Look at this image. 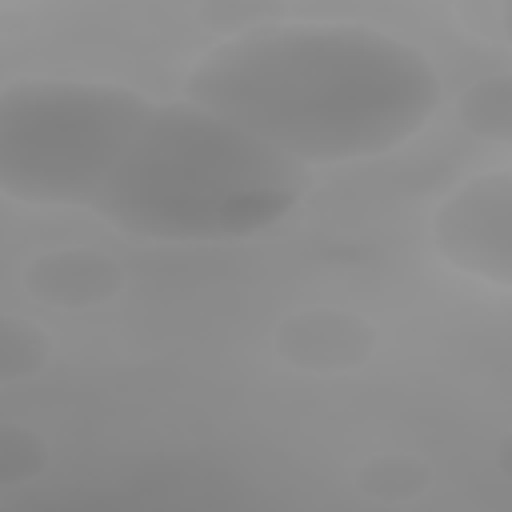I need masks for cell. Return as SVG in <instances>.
Segmentation results:
<instances>
[{"instance_id": "cell-1", "label": "cell", "mask_w": 512, "mask_h": 512, "mask_svg": "<svg viewBox=\"0 0 512 512\" xmlns=\"http://www.w3.org/2000/svg\"><path fill=\"white\" fill-rule=\"evenodd\" d=\"M184 100L304 168L396 152L444 104L436 64L368 24H256L208 48Z\"/></svg>"}, {"instance_id": "cell-2", "label": "cell", "mask_w": 512, "mask_h": 512, "mask_svg": "<svg viewBox=\"0 0 512 512\" xmlns=\"http://www.w3.org/2000/svg\"><path fill=\"white\" fill-rule=\"evenodd\" d=\"M312 168L240 132L192 100H164L144 120L96 216L164 244H228L288 220Z\"/></svg>"}, {"instance_id": "cell-3", "label": "cell", "mask_w": 512, "mask_h": 512, "mask_svg": "<svg viewBox=\"0 0 512 512\" xmlns=\"http://www.w3.org/2000/svg\"><path fill=\"white\" fill-rule=\"evenodd\" d=\"M156 100L112 80L24 76L0 92V192L96 212Z\"/></svg>"}, {"instance_id": "cell-4", "label": "cell", "mask_w": 512, "mask_h": 512, "mask_svg": "<svg viewBox=\"0 0 512 512\" xmlns=\"http://www.w3.org/2000/svg\"><path fill=\"white\" fill-rule=\"evenodd\" d=\"M432 248L460 276L512 292V168L452 188L432 212Z\"/></svg>"}, {"instance_id": "cell-5", "label": "cell", "mask_w": 512, "mask_h": 512, "mask_svg": "<svg viewBox=\"0 0 512 512\" xmlns=\"http://www.w3.org/2000/svg\"><path fill=\"white\" fill-rule=\"evenodd\" d=\"M376 344H380V332L368 316L332 308V304L288 312L272 332V348H276L280 364L308 372V376L356 372L372 360Z\"/></svg>"}, {"instance_id": "cell-6", "label": "cell", "mask_w": 512, "mask_h": 512, "mask_svg": "<svg viewBox=\"0 0 512 512\" xmlns=\"http://www.w3.org/2000/svg\"><path fill=\"white\" fill-rule=\"evenodd\" d=\"M128 288V272L100 248H48L28 260L24 292L56 312H92Z\"/></svg>"}, {"instance_id": "cell-7", "label": "cell", "mask_w": 512, "mask_h": 512, "mask_svg": "<svg viewBox=\"0 0 512 512\" xmlns=\"http://www.w3.org/2000/svg\"><path fill=\"white\" fill-rule=\"evenodd\" d=\"M352 488L372 504H412L432 488V464L420 452L384 448L352 468Z\"/></svg>"}, {"instance_id": "cell-8", "label": "cell", "mask_w": 512, "mask_h": 512, "mask_svg": "<svg viewBox=\"0 0 512 512\" xmlns=\"http://www.w3.org/2000/svg\"><path fill=\"white\" fill-rule=\"evenodd\" d=\"M456 120L488 144L512 148V72L480 76L456 96Z\"/></svg>"}, {"instance_id": "cell-9", "label": "cell", "mask_w": 512, "mask_h": 512, "mask_svg": "<svg viewBox=\"0 0 512 512\" xmlns=\"http://www.w3.org/2000/svg\"><path fill=\"white\" fill-rule=\"evenodd\" d=\"M52 364V336L20 316V312H4L0 316V384H20L40 376Z\"/></svg>"}, {"instance_id": "cell-10", "label": "cell", "mask_w": 512, "mask_h": 512, "mask_svg": "<svg viewBox=\"0 0 512 512\" xmlns=\"http://www.w3.org/2000/svg\"><path fill=\"white\" fill-rule=\"evenodd\" d=\"M48 460H52V448L36 428L20 420L0 424V488H20L40 480L48 472Z\"/></svg>"}, {"instance_id": "cell-11", "label": "cell", "mask_w": 512, "mask_h": 512, "mask_svg": "<svg viewBox=\"0 0 512 512\" xmlns=\"http://www.w3.org/2000/svg\"><path fill=\"white\" fill-rule=\"evenodd\" d=\"M496 468H500V476L504 480H512V428L500 436V444H496Z\"/></svg>"}, {"instance_id": "cell-12", "label": "cell", "mask_w": 512, "mask_h": 512, "mask_svg": "<svg viewBox=\"0 0 512 512\" xmlns=\"http://www.w3.org/2000/svg\"><path fill=\"white\" fill-rule=\"evenodd\" d=\"M500 28H504V36H508V44H512V4L500 8Z\"/></svg>"}]
</instances>
